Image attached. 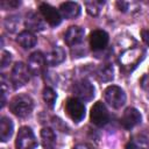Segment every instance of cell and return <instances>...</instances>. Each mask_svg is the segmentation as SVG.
Listing matches in <instances>:
<instances>
[{"label":"cell","instance_id":"1","mask_svg":"<svg viewBox=\"0 0 149 149\" xmlns=\"http://www.w3.org/2000/svg\"><path fill=\"white\" fill-rule=\"evenodd\" d=\"M34 108L33 99L27 94H17L9 102V109L19 118L28 116Z\"/></svg>","mask_w":149,"mask_h":149},{"label":"cell","instance_id":"2","mask_svg":"<svg viewBox=\"0 0 149 149\" xmlns=\"http://www.w3.org/2000/svg\"><path fill=\"white\" fill-rule=\"evenodd\" d=\"M104 98H105L106 102L115 109L121 108L126 102L125 91L116 85H111V86L106 87V90L104 91Z\"/></svg>","mask_w":149,"mask_h":149},{"label":"cell","instance_id":"3","mask_svg":"<svg viewBox=\"0 0 149 149\" xmlns=\"http://www.w3.org/2000/svg\"><path fill=\"white\" fill-rule=\"evenodd\" d=\"M15 147L16 149H35L37 147V140L31 128L24 126L19 129Z\"/></svg>","mask_w":149,"mask_h":149},{"label":"cell","instance_id":"4","mask_svg":"<svg viewBox=\"0 0 149 149\" xmlns=\"http://www.w3.org/2000/svg\"><path fill=\"white\" fill-rule=\"evenodd\" d=\"M29 73L30 71L24 63L22 62L15 63V65L13 66L12 73H10V80H12L14 88L24 86L29 81Z\"/></svg>","mask_w":149,"mask_h":149},{"label":"cell","instance_id":"5","mask_svg":"<svg viewBox=\"0 0 149 149\" xmlns=\"http://www.w3.org/2000/svg\"><path fill=\"white\" fill-rule=\"evenodd\" d=\"M65 111L70 119L74 122H80L85 118V105L77 98H70L66 100Z\"/></svg>","mask_w":149,"mask_h":149},{"label":"cell","instance_id":"6","mask_svg":"<svg viewBox=\"0 0 149 149\" xmlns=\"http://www.w3.org/2000/svg\"><path fill=\"white\" fill-rule=\"evenodd\" d=\"M72 92L76 98L81 101H88L94 97V87L86 79L77 80L72 86Z\"/></svg>","mask_w":149,"mask_h":149},{"label":"cell","instance_id":"7","mask_svg":"<svg viewBox=\"0 0 149 149\" xmlns=\"http://www.w3.org/2000/svg\"><path fill=\"white\" fill-rule=\"evenodd\" d=\"M90 119H91V122L98 127H101L108 122L109 114H108L106 106L101 101H97L92 106L91 112H90Z\"/></svg>","mask_w":149,"mask_h":149},{"label":"cell","instance_id":"8","mask_svg":"<svg viewBox=\"0 0 149 149\" xmlns=\"http://www.w3.org/2000/svg\"><path fill=\"white\" fill-rule=\"evenodd\" d=\"M40 13L43 16V19L52 27H56L61 23L62 21V15L61 13L54 8L52 6H50L49 3H41L40 5Z\"/></svg>","mask_w":149,"mask_h":149},{"label":"cell","instance_id":"9","mask_svg":"<svg viewBox=\"0 0 149 149\" xmlns=\"http://www.w3.org/2000/svg\"><path fill=\"white\" fill-rule=\"evenodd\" d=\"M141 120H142L141 113L134 107H128L121 116V125L126 129H132L139 123H141Z\"/></svg>","mask_w":149,"mask_h":149},{"label":"cell","instance_id":"10","mask_svg":"<svg viewBox=\"0 0 149 149\" xmlns=\"http://www.w3.org/2000/svg\"><path fill=\"white\" fill-rule=\"evenodd\" d=\"M108 44V34L105 30L95 29L90 34V45L94 51L102 50Z\"/></svg>","mask_w":149,"mask_h":149},{"label":"cell","instance_id":"11","mask_svg":"<svg viewBox=\"0 0 149 149\" xmlns=\"http://www.w3.org/2000/svg\"><path fill=\"white\" fill-rule=\"evenodd\" d=\"M45 63H47L45 62V56H43L42 52H40V51L33 52L29 56V59H28V69H29L31 74L38 76L43 71Z\"/></svg>","mask_w":149,"mask_h":149},{"label":"cell","instance_id":"12","mask_svg":"<svg viewBox=\"0 0 149 149\" xmlns=\"http://www.w3.org/2000/svg\"><path fill=\"white\" fill-rule=\"evenodd\" d=\"M84 29L78 26H71L64 34V41L69 47H74L84 40Z\"/></svg>","mask_w":149,"mask_h":149},{"label":"cell","instance_id":"13","mask_svg":"<svg viewBox=\"0 0 149 149\" xmlns=\"http://www.w3.org/2000/svg\"><path fill=\"white\" fill-rule=\"evenodd\" d=\"M59 13L63 17L71 20V19L77 17L80 14V6L77 2L66 1L59 6Z\"/></svg>","mask_w":149,"mask_h":149},{"label":"cell","instance_id":"14","mask_svg":"<svg viewBox=\"0 0 149 149\" xmlns=\"http://www.w3.org/2000/svg\"><path fill=\"white\" fill-rule=\"evenodd\" d=\"M65 50L62 47H54L47 55H45V62L47 64L55 66L61 64L65 59Z\"/></svg>","mask_w":149,"mask_h":149},{"label":"cell","instance_id":"15","mask_svg":"<svg viewBox=\"0 0 149 149\" xmlns=\"http://www.w3.org/2000/svg\"><path fill=\"white\" fill-rule=\"evenodd\" d=\"M13 121L7 116H2L0 120V140L2 142L8 141L13 135Z\"/></svg>","mask_w":149,"mask_h":149},{"label":"cell","instance_id":"16","mask_svg":"<svg viewBox=\"0 0 149 149\" xmlns=\"http://www.w3.org/2000/svg\"><path fill=\"white\" fill-rule=\"evenodd\" d=\"M16 42L24 49H30L33 47H35L37 40L35 37V35L29 31V30H24V31H21L17 37H16Z\"/></svg>","mask_w":149,"mask_h":149},{"label":"cell","instance_id":"17","mask_svg":"<svg viewBox=\"0 0 149 149\" xmlns=\"http://www.w3.org/2000/svg\"><path fill=\"white\" fill-rule=\"evenodd\" d=\"M26 26L28 29L34 30V31H41L45 28L44 21L41 19L40 15H37L36 13H29L27 15L26 19Z\"/></svg>","mask_w":149,"mask_h":149},{"label":"cell","instance_id":"18","mask_svg":"<svg viewBox=\"0 0 149 149\" xmlns=\"http://www.w3.org/2000/svg\"><path fill=\"white\" fill-rule=\"evenodd\" d=\"M41 139L45 149H52L56 144V134L51 128H43L41 130Z\"/></svg>","mask_w":149,"mask_h":149},{"label":"cell","instance_id":"19","mask_svg":"<svg viewBox=\"0 0 149 149\" xmlns=\"http://www.w3.org/2000/svg\"><path fill=\"white\" fill-rule=\"evenodd\" d=\"M127 149H149V142L147 137L142 135L134 136L127 144Z\"/></svg>","mask_w":149,"mask_h":149},{"label":"cell","instance_id":"20","mask_svg":"<svg viewBox=\"0 0 149 149\" xmlns=\"http://www.w3.org/2000/svg\"><path fill=\"white\" fill-rule=\"evenodd\" d=\"M97 74L101 81H109L111 79H113V69L111 65L104 64L98 69Z\"/></svg>","mask_w":149,"mask_h":149},{"label":"cell","instance_id":"21","mask_svg":"<svg viewBox=\"0 0 149 149\" xmlns=\"http://www.w3.org/2000/svg\"><path fill=\"white\" fill-rule=\"evenodd\" d=\"M105 1H97V0H92V1H86L85 2V6H86V10L90 15L92 16H97L100 10H101V7L104 6Z\"/></svg>","mask_w":149,"mask_h":149},{"label":"cell","instance_id":"22","mask_svg":"<svg viewBox=\"0 0 149 149\" xmlns=\"http://www.w3.org/2000/svg\"><path fill=\"white\" fill-rule=\"evenodd\" d=\"M56 99H57V94L55 93V91L51 87H44V90H43V100L45 101V104L50 108H52L55 106Z\"/></svg>","mask_w":149,"mask_h":149},{"label":"cell","instance_id":"23","mask_svg":"<svg viewBox=\"0 0 149 149\" xmlns=\"http://www.w3.org/2000/svg\"><path fill=\"white\" fill-rule=\"evenodd\" d=\"M19 24H20V19L17 16H8L5 20V27L10 33L15 31L16 28L19 27Z\"/></svg>","mask_w":149,"mask_h":149},{"label":"cell","instance_id":"24","mask_svg":"<svg viewBox=\"0 0 149 149\" xmlns=\"http://www.w3.org/2000/svg\"><path fill=\"white\" fill-rule=\"evenodd\" d=\"M19 5H20V1H15V0H9V1H7V0H2L1 3H0V6H1L2 9L15 8V7H17Z\"/></svg>","mask_w":149,"mask_h":149},{"label":"cell","instance_id":"25","mask_svg":"<svg viewBox=\"0 0 149 149\" xmlns=\"http://www.w3.org/2000/svg\"><path fill=\"white\" fill-rule=\"evenodd\" d=\"M12 61V55L8 51H2V56H1V68H6L7 65H9Z\"/></svg>","mask_w":149,"mask_h":149},{"label":"cell","instance_id":"26","mask_svg":"<svg viewBox=\"0 0 149 149\" xmlns=\"http://www.w3.org/2000/svg\"><path fill=\"white\" fill-rule=\"evenodd\" d=\"M141 87L143 88V91L149 97V73H147V74H144L142 77V79H141Z\"/></svg>","mask_w":149,"mask_h":149},{"label":"cell","instance_id":"27","mask_svg":"<svg viewBox=\"0 0 149 149\" xmlns=\"http://www.w3.org/2000/svg\"><path fill=\"white\" fill-rule=\"evenodd\" d=\"M141 37H142L143 42L149 47V29H143L141 31Z\"/></svg>","mask_w":149,"mask_h":149},{"label":"cell","instance_id":"28","mask_svg":"<svg viewBox=\"0 0 149 149\" xmlns=\"http://www.w3.org/2000/svg\"><path fill=\"white\" fill-rule=\"evenodd\" d=\"M72 149H91V148L87 144H85V143H79V144L74 146Z\"/></svg>","mask_w":149,"mask_h":149}]
</instances>
